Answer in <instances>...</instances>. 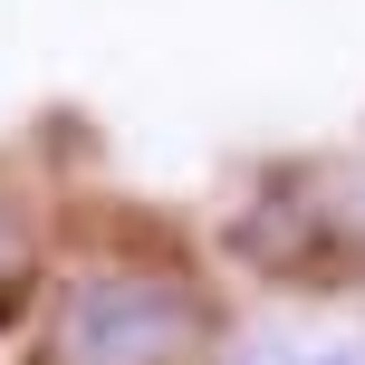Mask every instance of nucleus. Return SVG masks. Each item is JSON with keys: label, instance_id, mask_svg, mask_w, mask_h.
Masks as SVG:
<instances>
[{"label": "nucleus", "instance_id": "2", "mask_svg": "<svg viewBox=\"0 0 365 365\" xmlns=\"http://www.w3.org/2000/svg\"><path fill=\"white\" fill-rule=\"evenodd\" d=\"M19 298H29V240H19V221L0 212V327L19 317Z\"/></svg>", "mask_w": 365, "mask_h": 365}, {"label": "nucleus", "instance_id": "4", "mask_svg": "<svg viewBox=\"0 0 365 365\" xmlns=\"http://www.w3.org/2000/svg\"><path fill=\"white\" fill-rule=\"evenodd\" d=\"M308 365H365V336H336V346H308Z\"/></svg>", "mask_w": 365, "mask_h": 365}, {"label": "nucleus", "instance_id": "1", "mask_svg": "<svg viewBox=\"0 0 365 365\" xmlns=\"http://www.w3.org/2000/svg\"><path fill=\"white\" fill-rule=\"evenodd\" d=\"M202 336V298L154 269H96L58 298L48 365H173Z\"/></svg>", "mask_w": 365, "mask_h": 365}, {"label": "nucleus", "instance_id": "3", "mask_svg": "<svg viewBox=\"0 0 365 365\" xmlns=\"http://www.w3.org/2000/svg\"><path fill=\"white\" fill-rule=\"evenodd\" d=\"M221 365H308V346H289V336H250V346H231Z\"/></svg>", "mask_w": 365, "mask_h": 365}]
</instances>
